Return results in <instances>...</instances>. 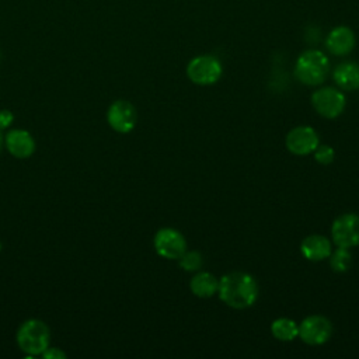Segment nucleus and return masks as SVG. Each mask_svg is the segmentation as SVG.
Instances as JSON below:
<instances>
[{
    "label": "nucleus",
    "instance_id": "nucleus-1",
    "mask_svg": "<svg viewBox=\"0 0 359 359\" xmlns=\"http://www.w3.org/2000/svg\"><path fill=\"white\" fill-rule=\"evenodd\" d=\"M220 300L236 310L251 307L258 299V285L255 279L245 272H230L219 279L217 289Z\"/></svg>",
    "mask_w": 359,
    "mask_h": 359
},
{
    "label": "nucleus",
    "instance_id": "nucleus-2",
    "mask_svg": "<svg viewBox=\"0 0 359 359\" xmlns=\"http://www.w3.org/2000/svg\"><path fill=\"white\" fill-rule=\"evenodd\" d=\"M330 72L328 57L316 49L303 52L296 62L294 76L307 86L321 84Z\"/></svg>",
    "mask_w": 359,
    "mask_h": 359
},
{
    "label": "nucleus",
    "instance_id": "nucleus-3",
    "mask_svg": "<svg viewBox=\"0 0 359 359\" xmlns=\"http://www.w3.org/2000/svg\"><path fill=\"white\" fill-rule=\"evenodd\" d=\"M49 328L41 320H27L17 331V344L28 355H42L49 346Z\"/></svg>",
    "mask_w": 359,
    "mask_h": 359
},
{
    "label": "nucleus",
    "instance_id": "nucleus-4",
    "mask_svg": "<svg viewBox=\"0 0 359 359\" xmlns=\"http://www.w3.org/2000/svg\"><path fill=\"white\" fill-rule=\"evenodd\" d=\"M222 63L210 55L194 57L187 66L188 79L198 86L215 84L222 76Z\"/></svg>",
    "mask_w": 359,
    "mask_h": 359
},
{
    "label": "nucleus",
    "instance_id": "nucleus-5",
    "mask_svg": "<svg viewBox=\"0 0 359 359\" xmlns=\"http://www.w3.org/2000/svg\"><path fill=\"white\" fill-rule=\"evenodd\" d=\"M153 245L156 252L165 259H178L187 251L185 237L171 227L160 229L153 238Z\"/></svg>",
    "mask_w": 359,
    "mask_h": 359
},
{
    "label": "nucleus",
    "instance_id": "nucleus-6",
    "mask_svg": "<svg viewBox=\"0 0 359 359\" xmlns=\"http://www.w3.org/2000/svg\"><path fill=\"white\" fill-rule=\"evenodd\" d=\"M345 95L332 87L316 90L311 95V104L317 114L328 119L339 116L345 109Z\"/></svg>",
    "mask_w": 359,
    "mask_h": 359
},
{
    "label": "nucleus",
    "instance_id": "nucleus-7",
    "mask_svg": "<svg viewBox=\"0 0 359 359\" xmlns=\"http://www.w3.org/2000/svg\"><path fill=\"white\" fill-rule=\"evenodd\" d=\"M331 237L337 247L352 248L359 245V216L346 213L337 217L331 226Z\"/></svg>",
    "mask_w": 359,
    "mask_h": 359
},
{
    "label": "nucleus",
    "instance_id": "nucleus-8",
    "mask_svg": "<svg viewBox=\"0 0 359 359\" xmlns=\"http://www.w3.org/2000/svg\"><path fill=\"white\" fill-rule=\"evenodd\" d=\"M332 324L324 316L306 317L299 324V337L309 345H321L331 338Z\"/></svg>",
    "mask_w": 359,
    "mask_h": 359
},
{
    "label": "nucleus",
    "instance_id": "nucleus-9",
    "mask_svg": "<svg viewBox=\"0 0 359 359\" xmlns=\"http://www.w3.org/2000/svg\"><path fill=\"white\" fill-rule=\"evenodd\" d=\"M286 149L296 156H307L318 146V135L311 126H296L285 139Z\"/></svg>",
    "mask_w": 359,
    "mask_h": 359
},
{
    "label": "nucleus",
    "instance_id": "nucleus-10",
    "mask_svg": "<svg viewBox=\"0 0 359 359\" xmlns=\"http://www.w3.org/2000/svg\"><path fill=\"white\" fill-rule=\"evenodd\" d=\"M107 121L114 130L119 133H128L135 128L136 109L129 101L118 100L109 105Z\"/></svg>",
    "mask_w": 359,
    "mask_h": 359
},
{
    "label": "nucleus",
    "instance_id": "nucleus-11",
    "mask_svg": "<svg viewBox=\"0 0 359 359\" xmlns=\"http://www.w3.org/2000/svg\"><path fill=\"white\" fill-rule=\"evenodd\" d=\"M6 147L17 158H27L35 150V140L24 129H13L6 135Z\"/></svg>",
    "mask_w": 359,
    "mask_h": 359
},
{
    "label": "nucleus",
    "instance_id": "nucleus-12",
    "mask_svg": "<svg viewBox=\"0 0 359 359\" xmlns=\"http://www.w3.org/2000/svg\"><path fill=\"white\" fill-rule=\"evenodd\" d=\"M325 46L332 55H348L355 46V35L348 27H337L328 34L325 39Z\"/></svg>",
    "mask_w": 359,
    "mask_h": 359
},
{
    "label": "nucleus",
    "instance_id": "nucleus-13",
    "mask_svg": "<svg viewBox=\"0 0 359 359\" xmlns=\"http://www.w3.org/2000/svg\"><path fill=\"white\" fill-rule=\"evenodd\" d=\"M331 251V241L320 234H311L300 244V252L309 261H323L330 257Z\"/></svg>",
    "mask_w": 359,
    "mask_h": 359
},
{
    "label": "nucleus",
    "instance_id": "nucleus-14",
    "mask_svg": "<svg viewBox=\"0 0 359 359\" xmlns=\"http://www.w3.org/2000/svg\"><path fill=\"white\" fill-rule=\"evenodd\" d=\"M332 77L339 88L346 91L356 90L359 88V65L353 62H344L335 67Z\"/></svg>",
    "mask_w": 359,
    "mask_h": 359
},
{
    "label": "nucleus",
    "instance_id": "nucleus-15",
    "mask_svg": "<svg viewBox=\"0 0 359 359\" xmlns=\"http://www.w3.org/2000/svg\"><path fill=\"white\" fill-rule=\"evenodd\" d=\"M191 292L198 297H212L217 293L219 279L209 272H196L189 282Z\"/></svg>",
    "mask_w": 359,
    "mask_h": 359
},
{
    "label": "nucleus",
    "instance_id": "nucleus-16",
    "mask_svg": "<svg viewBox=\"0 0 359 359\" xmlns=\"http://www.w3.org/2000/svg\"><path fill=\"white\" fill-rule=\"evenodd\" d=\"M271 332L276 339L289 342V341H293L296 337H299V325L296 324V321L282 317L272 321Z\"/></svg>",
    "mask_w": 359,
    "mask_h": 359
},
{
    "label": "nucleus",
    "instance_id": "nucleus-17",
    "mask_svg": "<svg viewBox=\"0 0 359 359\" xmlns=\"http://www.w3.org/2000/svg\"><path fill=\"white\" fill-rule=\"evenodd\" d=\"M328 258H330V265L335 272H346L352 262L349 248H342V247H338L335 251H331Z\"/></svg>",
    "mask_w": 359,
    "mask_h": 359
},
{
    "label": "nucleus",
    "instance_id": "nucleus-18",
    "mask_svg": "<svg viewBox=\"0 0 359 359\" xmlns=\"http://www.w3.org/2000/svg\"><path fill=\"white\" fill-rule=\"evenodd\" d=\"M180 266L187 272H198L203 264V258L198 251H185L178 258Z\"/></svg>",
    "mask_w": 359,
    "mask_h": 359
},
{
    "label": "nucleus",
    "instance_id": "nucleus-19",
    "mask_svg": "<svg viewBox=\"0 0 359 359\" xmlns=\"http://www.w3.org/2000/svg\"><path fill=\"white\" fill-rule=\"evenodd\" d=\"M334 157H335V151L331 146L328 144H318L314 150V158L317 163L323 164V165H327L330 163L334 161Z\"/></svg>",
    "mask_w": 359,
    "mask_h": 359
},
{
    "label": "nucleus",
    "instance_id": "nucleus-20",
    "mask_svg": "<svg viewBox=\"0 0 359 359\" xmlns=\"http://www.w3.org/2000/svg\"><path fill=\"white\" fill-rule=\"evenodd\" d=\"M13 121H14V116L8 109H1L0 111V130L6 129Z\"/></svg>",
    "mask_w": 359,
    "mask_h": 359
},
{
    "label": "nucleus",
    "instance_id": "nucleus-21",
    "mask_svg": "<svg viewBox=\"0 0 359 359\" xmlns=\"http://www.w3.org/2000/svg\"><path fill=\"white\" fill-rule=\"evenodd\" d=\"M43 358H48V359H59V358H66V353L62 352L60 349H56V348H46L42 353Z\"/></svg>",
    "mask_w": 359,
    "mask_h": 359
},
{
    "label": "nucleus",
    "instance_id": "nucleus-22",
    "mask_svg": "<svg viewBox=\"0 0 359 359\" xmlns=\"http://www.w3.org/2000/svg\"><path fill=\"white\" fill-rule=\"evenodd\" d=\"M1 142H3V137H1V135H0V149H1Z\"/></svg>",
    "mask_w": 359,
    "mask_h": 359
},
{
    "label": "nucleus",
    "instance_id": "nucleus-23",
    "mask_svg": "<svg viewBox=\"0 0 359 359\" xmlns=\"http://www.w3.org/2000/svg\"><path fill=\"white\" fill-rule=\"evenodd\" d=\"M0 248H1V245H0Z\"/></svg>",
    "mask_w": 359,
    "mask_h": 359
}]
</instances>
